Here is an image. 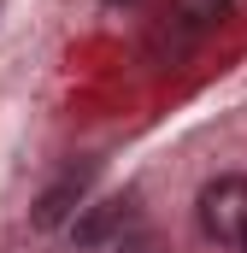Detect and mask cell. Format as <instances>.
<instances>
[{
  "instance_id": "4",
  "label": "cell",
  "mask_w": 247,
  "mask_h": 253,
  "mask_svg": "<svg viewBox=\"0 0 247 253\" xmlns=\"http://www.w3.org/2000/svg\"><path fill=\"white\" fill-rule=\"evenodd\" d=\"M129 212H135V200L118 194V200H100V206H88L82 218H71V242L77 248H100L106 236H118L124 224H129Z\"/></svg>"
},
{
  "instance_id": "1",
  "label": "cell",
  "mask_w": 247,
  "mask_h": 253,
  "mask_svg": "<svg viewBox=\"0 0 247 253\" xmlns=\"http://www.w3.org/2000/svg\"><path fill=\"white\" fill-rule=\"evenodd\" d=\"M224 18H230V0H165V12L153 18L147 53H153V59H183V53H194Z\"/></svg>"
},
{
  "instance_id": "2",
  "label": "cell",
  "mask_w": 247,
  "mask_h": 253,
  "mask_svg": "<svg viewBox=\"0 0 247 253\" xmlns=\"http://www.w3.org/2000/svg\"><path fill=\"white\" fill-rule=\"evenodd\" d=\"M194 224H200L206 242L242 248L247 242V177H218V183H206L200 200H194Z\"/></svg>"
},
{
  "instance_id": "3",
  "label": "cell",
  "mask_w": 247,
  "mask_h": 253,
  "mask_svg": "<svg viewBox=\"0 0 247 253\" xmlns=\"http://www.w3.org/2000/svg\"><path fill=\"white\" fill-rule=\"evenodd\" d=\"M88 189H94V159H71L59 177H53L47 189L36 194V206H30V224H36V230H59V224H71V218L82 212Z\"/></svg>"
},
{
  "instance_id": "6",
  "label": "cell",
  "mask_w": 247,
  "mask_h": 253,
  "mask_svg": "<svg viewBox=\"0 0 247 253\" xmlns=\"http://www.w3.org/2000/svg\"><path fill=\"white\" fill-rule=\"evenodd\" d=\"M112 6H118V0H112Z\"/></svg>"
},
{
  "instance_id": "5",
  "label": "cell",
  "mask_w": 247,
  "mask_h": 253,
  "mask_svg": "<svg viewBox=\"0 0 247 253\" xmlns=\"http://www.w3.org/2000/svg\"><path fill=\"white\" fill-rule=\"evenodd\" d=\"M242 253H247V242H242Z\"/></svg>"
}]
</instances>
